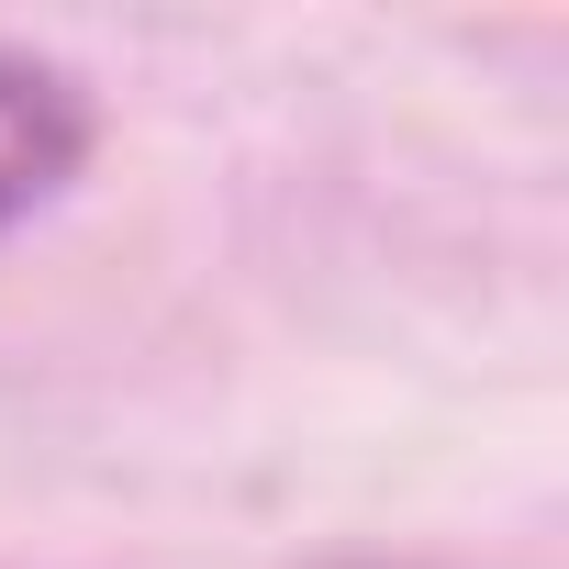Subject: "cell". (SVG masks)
<instances>
[{
    "mask_svg": "<svg viewBox=\"0 0 569 569\" xmlns=\"http://www.w3.org/2000/svg\"><path fill=\"white\" fill-rule=\"evenodd\" d=\"M79 157H90L79 90L57 68H34V57H0V234H12L34 201H57Z\"/></svg>",
    "mask_w": 569,
    "mask_h": 569,
    "instance_id": "6da1fadb",
    "label": "cell"
}]
</instances>
